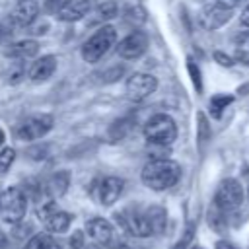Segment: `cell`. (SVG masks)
I'll list each match as a JSON object with an SVG mask.
<instances>
[{
  "mask_svg": "<svg viewBox=\"0 0 249 249\" xmlns=\"http://www.w3.org/2000/svg\"><path fill=\"white\" fill-rule=\"evenodd\" d=\"M140 179L152 191H167L181 179V165L169 158H154L142 167Z\"/></svg>",
  "mask_w": 249,
  "mask_h": 249,
  "instance_id": "6da1fadb",
  "label": "cell"
},
{
  "mask_svg": "<svg viewBox=\"0 0 249 249\" xmlns=\"http://www.w3.org/2000/svg\"><path fill=\"white\" fill-rule=\"evenodd\" d=\"M144 136L152 146L167 148L177 138V124L167 113H156L144 123Z\"/></svg>",
  "mask_w": 249,
  "mask_h": 249,
  "instance_id": "7a4b0ae2",
  "label": "cell"
},
{
  "mask_svg": "<svg viewBox=\"0 0 249 249\" xmlns=\"http://www.w3.org/2000/svg\"><path fill=\"white\" fill-rule=\"evenodd\" d=\"M115 45H117V29L113 25H103L91 37H88L84 41V45L80 49V54L88 64H95Z\"/></svg>",
  "mask_w": 249,
  "mask_h": 249,
  "instance_id": "3957f363",
  "label": "cell"
},
{
  "mask_svg": "<svg viewBox=\"0 0 249 249\" xmlns=\"http://www.w3.org/2000/svg\"><path fill=\"white\" fill-rule=\"evenodd\" d=\"M27 212V196L19 187H8L0 193V218L6 224H19Z\"/></svg>",
  "mask_w": 249,
  "mask_h": 249,
  "instance_id": "277c9868",
  "label": "cell"
},
{
  "mask_svg": "<svg viewBox=\"0 0 249 249\" xmlns=\"http://www.w3.org/2000/svg\"><path fill=\"white\" fill-rule=\"evenodd\" d=\"M243 187L237 179H224L214 193V206L222 212H231L243 202Z\"/></svg>",
  "mask_w": 249,
  "mask_h": 249,
  "instance_id": "5b68a950",
  "label": "cell"
},
{
  "mask_svg": "<svg viewBox=\"0 0 249 249\" xmlns=\"http://www.w3.org/2000/svg\"><path fill=\"white\" fill-rule=\"evenodd\" d=\"M53 124H54L53 115H45V113L31 115V117H27L19 123V126L16 128V136L19 140H25V142L39 140L53 128Z\"/></svg>",
  "mask_w": 249,
  "mask_h": 249,
  "instance_id": "8992f818",
  "label": "cell"
},
{
  "mask_svg": "<svg viewBox=\"0 0 249 249\" xmlns=\"http://www.w3.org/2000/svg\"><path fill=\"white\" fill-rule=\"evenodd\" d=\"M115 218H117V222L121 224V228L126 230V231H128L130 235H134V237H148V235H154L144 210L124 208L123 212H117Z\"/></svg>",
  "mask_w": 249,
  "mask_h": 249,
  "instance_id": "52a82bcc",
  "label": "cell"
},
{
  "mask_svg": "<svg viewBox=\"0 0 249 249\" xmlns=\"http://www.w3.org/2000/svg\"><path fill=\"white\" fill-rule=\"evenodd\" d=\"M126 97L130 101H142L158 89V78L146 72H136L126 80Z\"/></svg>",
  "mask_w": 249,
  "mask_h": 249,
  "instance_id": "ba28073f",
  "label": "cell"
},
{
  "mask_svg": "<svg viewBox=\"0 0 249 249\" xmlns=\"http://www.w3.org/2000/svg\"><path fill=\"white\" fill-rule=\"evenodd\" d=\"M231 16H233V10L228 8V6H224V4H220V2L216 0V2L206 4V6L202 8L198 19H200V25H202L204 29L214 31V29H220L222 25H226V23L231 19Z\"/></svg>",
  "mask_w": 249,
  "mask_h": 249,
  "instance_id": "9c48e42d",
  "label": "cell"
},
{
  "mask_svg": "<svg viewBox=\"0 0 249 249\" xmlns=\"http://www.w3.org/2000/svg\"><path fill=\"white\" fill-rule=\"evenodd\" d=\"M148 49V35L144 31H132L117 43V54L124 60L140 58Z\"/></svg>",
  "mask_w": 249,
  "mask_h": 249,
  "instance_id": "30bf717a",
  "label": "cell"
},
{
  "mask_svg": "<svg viewBox=\"0 0 249 249\" xmlns=\"http://www.w3.org/2000/svg\"><path fill=\"white\" fill-rule=\"evenodd\" d=\"M39 12H41V8H39L37 0H18L12 6L10 21L16 27H27V25H31L37 19Z\"/></svg>",
  "mask_w": 249,
  "mask_h": 249,
  "instance_id": "8fae6325",
  "label": "cell"
},
{
  "mask_svg": "<svg viewBox=\"0 0 249 249\" xmlns=\"http://www.w3.org/2000/svg\"><path fill=\"white\" fill-rule=\"evenodd\" d=\"M123 189H124V181L121 177H115V175L103 177L97 183V198L103 206H111L121 198Z\"/></svg>",
  "mask_w": 249,
  "mask_h": 249,
  "instance_id": "7c38bea8",
  "label": "cell"
},
{
  "mask_svg": "<svg viewBox=\"0 0 249 249\" xmlns=\"http://www.w3.org/2000/svg\"><path fill=\"white\" fill-rule=\"evenodd\" d=\"M54 72H56V56L45 54L31 62V66L27 70V78L35 84H41V82H47L49 78H53Z\"/></svg>",
  "mask_w": 249,
  "mask_h": 249,
  "instance_id": "4fadbf2b",
  "label": "cell"
},
{
  "mask_svg": "<svg viewBox=\"0 0 249 249\" xmlns=\"http://www.w3.org/2000/svg\"><path fill=\"white\" fill-rule=\"evenodd\" d=\"M86 233H88L97 245H109V243L113 241V235H115L113 224H111L109 220H105V218H99V216L89 218V220L86 222Z\"/></svg>",
  "mask_w": 249,
  "mask_h": 249,
  "instance_id": "5bb4252c",
  "label": "cell"
},
{
  "mask_svg": "<svg viewBox=\"0 0 249 249\" xmlns=\"http://www.w3.org/2000/svg\"><path fill=\"white\" fill-rule=\"evenodd\" d=\"M68 187H70V171L60 169V171H54L47 179V183H45V195L49 198H56V196L66 195Z\"/></svg>",
  "mask_w": 249,
  "mask_h": 249,
  "instance_id": "9a60e30c",
  "label": "cell"
},
{
  "mask_svg": "<svg viewBox=\"0 0 249 249\" xmlns=\"http://www.w3.org/2000/svg\"><path fill=\"white\" fill-rule=\"evenodd\" d=\"M91 10V0H68V4L56 14L60 21H78Z\"/></svg>",
  "mask_w": 249,
  "mask_h": 249,
  "instance_id": "2e32d148",
  "label": "cell"
},
{
  "mask_svg": "<svg viewBox=\"0 0 249 249\" xmlns=\"http://www.w3.org/2000/svg\"><path fill=\"white\" fill-rule=\"evenodd\" d=\"M39 53V43L35 39H21L12 43L6 49V56L14 60H23V58H33Z\"/></svg>",
  "mask_w": 249,
  "mask_h": 249,
  "instance_id": "e0dca14e",
  "label": "cell"
},
{
  "mask_svg": "<svg viewBox=\"0 0 249 249\" xmlns=\"http://www.w3.org/2000/svg\"><path fill=\"white\" fill-rule=\"evenodd\" d=\"M43 224H45V230L49 233H64V231H68V228L72 224V216L68 212H64V210L58 208L51 216H47L43 220Z\"/></svg>",
  "mask_w": 249,
  "mask_h": 249,
  "instance_id": "ac0fdd59",
  "label": "cell"
},
{
  "mask_svg": "<svg viewBox=\"0 0 249 249\" xmlns=\"http://www.w3.org/2000/svg\"><path fill=\"white\" fill-rule=\"evenodd\" d=\"M146 212V218H148V224L152 228V233H161L165 230V224H167V212L163 206L160 204H150L148 208H144Z\"/></svg>",
  "mask_w": 249,
  "mask_h": 249,
  "instance_id": "d6986e66",
  "label": "cell"
},
{
  "mask_svg": "<svg viewBox=\"0 0 249 249\" xmlns=\"http://www.w3.org/2000/svg\"><path fill=\"white\" fill-rule=\"evenodd\" d=\"M23 249H62V245L53 237V233L41 231V233L31 235V237L25 241Z\"/></svg>",
  "mask_w": 249,
  "mask_h": 249,
  "instance_id": "ffe728a7",
  "label": "cell"
},
{
  "mask_svg": "<svg viewBox=\"0 0 249 249\" xmlns=\"http://www.w3.org/2000/svg\"><path fill=\"white\" fill-rule=\"evenodd\" d=\"M119 16V6L115 2H101L95 10H93V23L99 21H109L113 18Z\"/></svg>",
  "mask_w": 249,
  "mask_h": 249,
  "instance_id": "44dd1931",
  "label": "cell"
},
{
  "mask_svg": "<svg viewBox=\"0 0 249 249\" xmlns=\"http://www.w3.org/2000/svg\"><path fill=\"white\" fill-rule=\"evenodd\" d=\"M231 101H233V95H230V93H216L214 97H210V103H208L210 115H212L214 119H220L222 113H224V109H226Z\"/></svg>",
  "mask_w": 249,
  "mask_h": 249,
  "instance_id": "7402d4cb",
  "label": "cell"
},
{
  "mask_svg": "<svg viewBox=\"0 0 249 249\" xmlns=\"http://www.w3.org/2000/svg\"><path fill=\"white\" fill-rule=\"evenodd\" d=\"M235 58L249 66V31H243L235 37Z\"/></svg>",
  "mask_w": 249,
  "mask_h": 249,
  "instance_id": "603a6c76",
  "label": "cell"
},
{
  "mask_svg": "<svg viewBox=\"0 0 249 249\" xmlns=\"http://www.w3.org/2000/svg\"><path fill=\"white\" fill-rule=\"evenodd\" d=\"M187 72L191 76V82H193L196 93H200L202 91V76H200V70H198V66L193 58H187Z\"/></svg>",
  "mask_w": 249,
  "mask_h": 249,
  "instance_id": "cb8c5ba5",
  "label": "cell"
},
{
  "mask_svg": "<svg viewBox=\"0 0 249 249\" xmlns=\"http://www.w3.org/2000/svg\"><path fill=\"white\" fill-rule=\"evenodd\" d=\"M14 160H16V150H14V148L6 146V148L0 150V175H4V173L12 167Z\"/></svg>",
  "mask_w": 249,
  "mask_h": 249,
  "instance_id": "d4e9b609",
  "label": "cell"
},
{
  "mask_svg": "<svg viewBox=\"0 0 249 249\" xmlns=\"http://www.w3.org/2000/svg\"><path fill=\"white\" fill-rule=\"evenodd\" d=\"M195 239V228L193 226H189L185 231H183V235L179 237V241L175 243V247L173 249H187L189 245H191V241Z\"/></svg>",
  "mask_w": 249,
  "mask_h": 249,
  "instance_id": "484cf974",
  "label": "cell"
},
{
  "mask_svg": "<svg viewBox=\"0 0 249 249\" xmlns=\"http://www.w3.org/2000/svg\"><path fill=\"white\" fill-rule=\"evenodd\" d=\"M198 117V140L204 142L208 136H210V128H208V123H206V117L202 113L196 115Z\"/></svg>",
  "mask_w": 249,
  "mask_h": 249,
  "instance_id": "4316f807",
  "label": "cell"
},
{
  "mask_svg": "<svg viewBox=\"0 0 249 249\" xmlns=\"http://www.w3.org/2000/svg\"><path fill=\"white\" fill-rule=\"evenodd\" d=\"M86 233L82 230H76L72 235H70V247L72 249H86V241H84Z\"/></svg>",
  "mask_w": 249,
  "mask_h": 249,
  "instance_id": "83f0119b",
  "label": "cell"
},
{
  "mask_svg": "<svg viewBox=\"0 0 249 249\" xmlns=\"http://www.w3.org/2000/svg\"><path fill=\"white\" fill-rule=\"evenodd\" d=\"M66 4H68V0H47V2H45V8H47L53 16H56Z\"/></svg>",
  "mask_w": 249,
  "mask_h": 249,
  "instance_id": "f1b7e54d",
  "label": "cell"
},
{
  "mask_svg": "<svg viewBox=\"0 0 249 249\" xmlns=\"http://www.w3.org/2000/svg\"><path fill=\"white\" fill-rule=\"evenodd\" d=\"M214 60H216V62H218L220 66H226V68L233 66V58H231L230 54L222 53V51H216V53H214Z\"/></svg>",
  "mask_w": 249,
  "mask_h": 249,
  "instance_id": "f546056e",
  "label": "cell"
},
{
  "mask_svg": "<svg viewBox=\"0 0 249 249\" xmlns=\"http://www.w3.org/2000/svg\"><path fill=\"white\" fill-rule=\"evenodd\" d=\"M214 249H239L235 243H231V241H228V239H220V241H216V245H214Z\"/></svg>",
  "mask_w": 249,
  "mask_h": 249,
  "instance_id": "4dcf8cb0",
  "label": "cell"
},
{
  "mask_svg": "<svg viewBox=\"0 0 249 249\" xmlns=\"http://www.w3.org/2000/svg\"><path fill=\"white\" fill-rule=\"evenodd\" d=\"M239 21H241V25H243V27H249V2H247V6H245V8H243V12H241Z\"/></svg>",
  "mask_w": 249,
  "mask_h": 249,
  "instance_id": "1f68e13d",
  "label": "cell"
},
{
  "mask_svg": "<svg viewBox=\"0 0 249 249\" xmlns=\"http://www.w3.org/2000/svg\"><path fill=\"white\" fill-rule=\"evenodd\" d=\"M8 37H10V29H8V27H6V25L0 21V45H2V43H4Z\"/></svg>",
  "mask_w": 249,
  "mask_h": 249,
  "instance_id": "d6a6232c",
  "label": "cell"
},
{
  "mask_svg": "<svg viewBox=\"0 0 249 249\" xmlns=\"http://www.w3.org/2000/svg\"><path fill=\"white\" fill-rule=\"evenodd\" d=\"M0 249H14L12 247V243H10V239L0 231Z\"/></svg>",
  "mask_w": 249,
  "mask_h": 249,
  "instance_id": "836d02e7",
  "label": "cell"
},
{
  "mask_svg": "<svg viewBox=\"0 0 249 249\" xmlns=\"http://www.w3.org/2000/svg\"><path fill=\"white\" fill-rule=\"evenodd\" d=\"M218 2L224 4V6H228V8H231V10H233L237 4H241V0H218Z\"/></svg>",
  "mask_w": 249,
  "mask_h": 249,
  "instance_id": "e575fe53",
  "label": "cell"
},
{
  "mask_svg": "<svg viewBox=\"0 0 249 249\" xmlns=\"http://www.w3.org/2000/svg\"><path fill=\"white\" fill-rule=\"evenodd\" d=\"M113 249H132L130 245H126V243H119V245H115Z\"/></svg>",
  "mask_w": 249,
  "mask_h": 249,
  "instance_id": "d590c367",
  "label": "cell"
},
{
  "mask_svg": "<svg viewBox=\"0 0 249 249\" xmlns=\"http://www.w3.org/2000/svg\"><path fill=\"white\" fill-rule=\"evenodd\" d=\"M4 140H6V132H4L2 128H0V146L4 144Z\"/></svg>",
  "mask_w": 249,
  "mask_h": 249,
  "instance_id": "8d00e7d4",
  "label": "cell"
},
{
  "mask_svg": "<svg viewBox=\"0 0 249 249\" xmlns=\"http://www.w3.org/2000/svg\"><path fill=\"white\" fill-rule=\"evenodd\" d=\"M86 249H99V247H97V245H88Z\"/></svg>",
  "mask_w": 249,
  "mask_h": 249,
  "instance_id": "74e56055",
  "label": "cell"
},
{
  "mask_svg": "<svg viewBox=\"0 0 249 249\" xmlns=\"http://www.w3.org/2000/svg\"><path fill=\"white\" fill-rule=\"evenodd\" d=\"M191 249H202V247H198V245H195V247H191Z\"/></svg>",
  "mask_w": 249,
  "mask_h": 249,
  "instance_id": "f35d334b",
  "label": "cell"
}]
</instances>
